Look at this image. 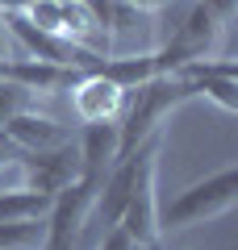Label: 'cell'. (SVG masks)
I'll list each match as a JSON object with an SVG mask.
<instances>
[{"instance_id": "obj_9", "label": "cell", "mask_w": 238, "mask_h": 250, "mask_svg": "<svg viewBox=\"0 0 238 250\" xmlns=\"http://www.w3.org/2000/svg\"><path fill=\"white\" fill-rule=\"evenodd\" d=\"M0 134L9 138L17 150H25V154H34V150H54V146L71 142V134L63 129L59 121H54V117L34 113V108H25V113L9 117V121L0 125Z\"/></svg>"}, {"instance_id": "obj_10", "label": "cell", "mask_w": 238, "mask_h": 250, "mask_svg": "<svg viewBox=\"0 0 238 250\" xmlns=\"http://www.w3.org/2000/svg\"><path fill=\"white\" fill-rule=\"evenodd\" d=\"M79 175L84 179H105L109 167L117 163V121H92L84 125V134H79Z\"/></svg>"}, {"instance_id": "obj_16", "label": "cell", "mask_w": 238, "mask_h": 250, "mask_svg": "<svg viewBox=\"0 0 238 250\" xmlns=\"http://www.w3.org/2000/svg\"><path fill=\"white\" fill-rule=\"evenodd\" d=\"M201 4L221 21V25H230V21H234V13H238V0H201Z\"/></svg>"}, {"instance_id": "obj_15", "label": "cell", "mask_w": 238, "mask_h": 250, "mask_svg": "<svg viewBox=\"0 0 238 250\" xmlns=\"http://www.w3.org/2000/svg\"><path fill=\"white\" fill-rule=\"evenodd\" d=\"M100 250H142V246H134V238L121 229V225H109V233H105V242H100Z\"/></svg>"}, {"instance_id": "obj_17", "label": "cell", "mask_w": 238, "mask_h": 250, "mask_svg": "<svg viewBox=\"0 0 238 250\" xmlns=\"http://www.w3.org/2000/svg\"><path fill=\"white\" fill-rule=\"evenodd\" d=\"M4 59H13V34H9V25H4V13H0V62Z\"/></svg>"}, {"instance_id": "obj_4", "label": "cell", "mask_w": 238, "mask_h": 250, "mask_svg": "<svg viewBox=\"0 0 238 250\" xmlns=\"http://www.w3.org/2000/svg\"><path fill=\"white\" fill-rule=\"evenodd\" d=\"M96 179L75 175L67 188H59L50 196V208H46V246L42 250H71V242L79 238V229L88 225L92 208H96Z\"/></svg>"}, {"instance_id": "obj_5", "label": "cell", "mask_w": 238, "mask_h": 250, "mask_svg": "<svg viewBox=\"0 0 238 250\" xmlns=\"http://www.w3.org/2000/svg\"><path fill=\"white\" fill-rule=\"evenodd\" d=\"M180 80L192 88V96H205L221 104L226 113H238V62L234 59H192L180 67Z\"/></svg>"}, {"instance_id": "obj_12", "label": "cell", "mask_w": 238, "mask_h": 250, "mask_svg": "<svg viewBox=\"0 0 238 250\" xmlns=\"http://www.w3.org/2000/svg\"><path fill=\"white\" fill-rule=\"evenodd\" d=\"M42 246H46V217L0 221V250H42Z\"/></svg>"}, {"instance_id": "obj_13", "label": "cell", "mask_w": 238, "mask_h": 250, "mask_svg": "<svg viewBox=\"0 0 238 250\" xmlns=\"http://www.w3.org/2000/svg\"><path fill=\"white\" fill-rule=\"evenodd\" d=\"M29 100H34V92L17 88V83H9V80H0V125L9 121V117L25 113V108H29Z\"/></svg>"}, {"instance_id": "obj_8", "label": "cell", "mask_w": 238, "mask_h": 250, "mask_svg": "<svg viewBox=\"0 0 238 250\" xmlns=\"http://www.w3.org/2000/svg\"><path fill=\"white\" fill-rule=\"evenodd\" d=\"M0 80L17 83V88L34 92V96H46L54 88H67V83L79 80L75 67H59V62H42V59H4L0 62Z\"/></svg>"}, {"instance_id": "obj_11", "label": "cell", "mask_w": 238, "mask_h": 250, "mask_svg": "<svg viewBox=\"0 0 238 250\" xmlns=\"http://www.w3.org/2000/svg\"><path fill=\"white\" fill-rule=\"evenodd\" d=\"M92 71L113 80L121 92H134L138 83H146V80L159 75V62H155V54H121V59H100Z\"/></svg>"}, {"instance_id": "obj_2", "label": "cell", "mask_w": 238, "mask_h": 250, "mask_svg": "<svg viewBox=\"0 0 238 250\" xmlns=\"http://www.w3.org/2000/svg\"><path fill=\"white\" fill-rule=\"evenodd\" d=\"M238 205V167H221L217 175L196 179L184 188L167 208H159V229H188V225H205L213 217H226Z\"/></svg>"}, {"instance_id": "obj_7", "label": "cell", "mask_w": 238, "mask_h": 250, "mask_svg": "<svg viewBox=\"0 0 238 250\" xmlns=\"http://www.w3.org/2000/svg\"><path fill=\"white\" fill-rule=\"evenodd\" d=\"M121 104H125V92L117 88L113 80L96 75V71H84L75 83H71V108H75V117L84 125H92V121H117Z\"/></svg>"}, {"instance_id": "obj_1", "label": "cell", "mask_w": 238, "mask_h": 250, "mask_svg": "<svg viewBox=\"0 0 238 250\" xmlns=\"http://www.w3.org/2000/svg\"><path fill=\"white\" fill-rule=\"evenodd\" d=\"M184 100H192V88L180 75H155V80L138 83L125 121H117V159L138 150L146 138H155L163 129V121L171 117V108H180Z\"/></svg>"}, {"instance_id": "obj_6", "label": "cell", "mask_w": 238, "mask_h": 250, "mask_svg": "<svg viewBox=\"0 0 238 250\" xmlns=\"http://www.w3.org/2000/svg\"><path fill=\"white\" fill-rule=\"evenodd\" d=\"M21 171H25V188L54 196L59 188H67L79 175V154L71 142L54 146V150H34V154L21 150Z\"/></svg>"}, {"instance_id": "obj_14", "label": "cell", "mask_w": 238, "mask_h": 250, "mask_svg": "<svg viewBox=\"0 0 238 250\" xmlns=\"http://www.w3.org/2000/svg\"><path fill=\"white\" fill-rule=\"evenodd\" d=\"M25 17L34 21L38 29H46V34H59V21H63V0H34L25 9Z\"/></svg>"}, {"instance_id": "obj_18", "label": "cell", "mask_w": 238, "mask_h": 250, "mask_svg": "<svg viewBox=\"0 0 238 250\" xmlns=\"http://www.w3.org/2000/svg\"><path fill=\"white\" fill-rule=\"evenodd\" d=\"M121 4H130V9H138V13H159L167 0H121Z\"/></svg>"}, {"instance_id": "obj_19", "label": "cell", "mask_w": 238, "mask_h": 250, "mask_svg": "<svg viewBox=\"0 0 238 250\" xmlns=\"http://www.w3.org/2000/svg\"><path fill=\"white\" fill-rule=\"evenodd\" d=\"M34 0H0V13H25Z\"/></svg>"}, {"instance_id": "obj_3", "label": "cell", "mask_w": 238, "mask_h": 250, "mask_svg": "<svg viewBox=\"0 0 238 250\" xmlns=\"http://www.w3.org/2000/svg\"><path fill=\"white\" fill-rule=\"evenodd\" d=\"M159 146H163V129L155 138L138 146V175H134V192L125 200V213H121V229L134 238V246L142 250H155L163 242V229H159V196H155V167H159Z\"/></svg>"}]
</instances>
